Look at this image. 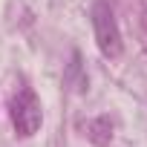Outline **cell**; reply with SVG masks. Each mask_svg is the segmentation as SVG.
Segmentation results:
<instances>
[{
	"instance_id": "obj_2",
	"label": "cell",
	"mask_w": 147,
	"mask_h": 147,
	"mask_svg": "<svg viewBox=\"0 0 147 147\" xmlns=\"http://www.w3.org/2000/svg\"><path fill=\"white\" fill-rule=\"evenodd\" d=\"M90 20H92V32H95V43L101 49L104 58H118L121 55V32H118V23H115V15L110 9V3L98 0L90 12Z\"/></svg>"
},
{
	"instance_id": "obj_1",
	"label": "cell",
	"mask_w": 147,
	"mask_h": 147,
	"mask_svg": "<svg viewBox=\"0 0 147 147\" xmlns=\"http://www.w3.org/2000/svg\"><path fill=\"white\" fill-rule=\"evenodd\" d=\"M9 113H12V124H15V133L29 138L40 130L43 124V107H40V98L23 87L18 95H12V104H9Z\"/></svg>"
},
{
	"instance_id": "obj_3",
	"label": "cell",
	"mask_w": 147,
	"mask_h": 147,
	"mask_svg": "<svg viewBox=\"0 0 147 147\" xmlns=\"http://www.w3.org/2000/svg\"><path fill=\"white\" fill-rule=\"evenodd\" d=\"M87 133H90V141H92V144L104 147V144H110V141H113V121H110L107 115H98L95 121H90Z\"/></svg>"
},
{
	"instance_id": "obj_4",
	"label": "cell",
	"mask_w": 147,
	"mask_h": 147,
	"mask_svg": "<svg viewBox=\"0 0 147 147\" xmlns=\"http://www.w3.org/2000/svg\"><path fill=\"white\" fill-rule=\"evenodd\" d=\"M66 81H72V87H75L78 92L87 90V75L81 72V55H78V52L72 55V63H69V72H66Z\"/></svg>"
}]
</instances>
